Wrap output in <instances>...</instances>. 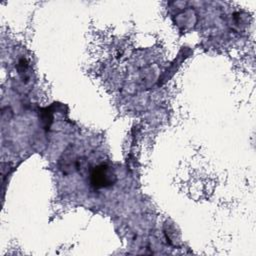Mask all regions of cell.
Returning a JSON list of instances; mask_svg holds the SVG:
<instances>
[{
  "label": "cell",
  "mask_w": 256,
  "mask_h": 256,
  "mask_svg": "<svg viewBox=\"0 0 256 256\" xmlns=\"http://www.w3.org/2000/svg\"><path fill=\"white\" fill-rule=\"evenodd\" d=\"M116 176L110 166L100 164L93 168L91 172V184L95 188H103L111 186L115 183Z\"/></svg>",
  "instance_id": "obj_1"
}]
</instances>
